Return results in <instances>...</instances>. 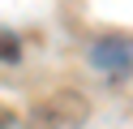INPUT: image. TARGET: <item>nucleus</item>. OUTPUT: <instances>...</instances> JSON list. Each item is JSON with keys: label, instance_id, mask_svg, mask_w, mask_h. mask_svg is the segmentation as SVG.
Here are the masks:
<instances>
[{"label": "nucleus", "instance_id": "f257e3e1", "mask_svg": "<svg viewBox=\"0 0 133 129\" xmlns=\"http://www.w3.org/2000/svg\"><path fill=\"white\" fill-rule=\"evenodd\" d=\"M90 116V99L82 90H52L26 116V129H82Z\"/></svg>", "mask_w": 133, "mask_h": 129}, {"label": "nucleus", "instance_id": "7ed1b4c3", "mask_svg": "<svg viewBox=\"0 0 133 129\" xmlns=\"http://www.w3.org/2000/svg\"><path fill=\"white\" fill-rule=\"evenodd\" d=\"M0 60H4V65H17L22 60V43H17V34H9V30H0Z\"/></svg>", "mask_w": 133, "mask_h": 129}, {"label": "nucleus", "instance_id": "f03ea898", "mask_svg": "<svg viewBox=\"0 0 133 129\" xmlns=\"http://www.w3.org/2000/svg\"><path fill=\"white\" fill-rule=\"evenodd\" d=\"M90 65L107 69L112 77L129 73L133 69V39H99L95 47H90Z\"/></svg>", "mask_w": 133, "mask_h": 129}]
</instances>
